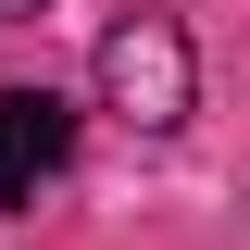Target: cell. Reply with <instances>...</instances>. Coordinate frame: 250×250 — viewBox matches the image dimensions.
<instances>
[{
	"label": "cell",
	"instance_id": "1",
	"mask_svg": "<svg viewBox=\"0 0 250 250\" xmlns=\"http://www.w3.org/2000/svg\"><path fill=\"white\" fill-rule=\"evenodd\" d=\"M100 100H113L138 138H175V125H188L200 62H188V25H175V13H125V25L100 38Z\"/></svg>",
	"mask_w": 250,
	"mask_h": 250
},
{
	"label": "cell",
	"instance_id": "2",
	"mask_svg": "<svg viewBox=\"0 0 250 250\" xmlns=\"http://www.w3.org/2000/svg\"><path fill=\"white\" fill-rule=\"evenodd\" d=\"M62 163H75V113L50 88H0V213H25Z\"/></svg>",
	"mask_w": 250,
	"mask_h": 250
},
{
	"label": "cell",
	"instance_id": "3",
	"mask_svg": "<svg viewBox=\"0 0 250 250\" xmlns=\"http://www.w3.org/2000/svg\"><path fill=\"white\" fill-rule=\"evenodd\" d=\"M13 13H38V0H0V25H13Z\"/></svg>",
	"mask_w": 250,
	"mask_h": 250
}]
</instances>
